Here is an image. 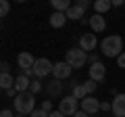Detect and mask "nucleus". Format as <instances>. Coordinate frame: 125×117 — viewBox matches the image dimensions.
Segmentation results:
<instances>
[{
  "label": "nucleus",
  "instance_id": "obj_34",
  "mask_svg": "<svg viewBox=\"0 0 125 117\" xmlns=\"http://www.w3.org/2000/svg\"><path fill=\"white\" fill-rule=\"evenodd\" d=\"M17 117H25V115H17Z\"/></svg>",
  "mask_w": 125,
  "mask_h": 117
},
{
  "label": "nucleus",
  "instance_id": "obj_12",
  "mask_svg": "<svg viewBox=\"0 0 125 117\" xmlns=\"http://www.w3.org/2000/svg\"><path fill=\"white\" fill-rule=\"evenodd\" d=\"M90 27L94 29V34H100V32H104V29H106V21H104L102 15L94 13L92 17H90Z\"/></svg>",
  "mask_w": 125,
  "mask_h": 117
},
{
  "label": "nucleus",
  "instance_id": "obj_32",
  "mask_svg": "<svg viewBox=\"0 0 125 117\" xmlns=\"http://www.w3.org/2000/svg\"><path fill=\"white\" fill-rule=\"evenodd\" d=\"M50 117H65V115H62V113L56 109V111H52V113H50Z\"/></svg>",
  "mask_w": 125,
  "mask_h": 117
},
{
  "label": "nucleus",
  "instance_id": "obj_10",
  "mask_svg": "<svg viewBox=\"0 0 125 117\" xmlns=\"http://www.w3.org/2000/svg\"><path fill=\"white\" fill-rule=\"evenodd\" d=\"M36 61H38V58H33V54L27 52V50H25V52H19V57H17V63H19L21 69H33Z\"/></svg>",
  "mask_w": 125,
  "mask_h": 117
},
{
  "label": "nucleus",
  "instance_id": "obj_9",
  "mask_svg": "<svg viewBox=\"0 0 125 117\" xmlns=\"http://www.w3.org/2000/svg\"><path fill=\"white\" fill-rule=\"evenodd\" d=\"M113 115L115 117H125V94H117L113 98Z\"/></svg>",
  "mask_w": 125,
  "mask_h": 117
},
{
  "label": "nucleus",
  "instance_id": "obj_2",
  "mask_svg": "<svg viewBox=\"0 0 125 117\" xmlns=\"http://www.w3.org/2000/svg\"><path fill=\"white\" fill-rule=\"evenodd\" d=\"M15 111L17 115H31L36 111V94L31 92H21L15 98Z\"/></svg>",
  "mask_w": 125,
  "mask_h": 117
},
{
  "label": "nucleus",
  "instance_id": "obj_31",
  "mask_svg": "<svg viewBox=\"0 0 125 117\" xmlns=\"http://www.w3.org/2000/svg\"><path fill=\"white\" fill-rule=\"evenodd\" d=\"M113 6H125V0H113Z\"/></svg>",
  "mask_w": 125,
  "mask_h": 117
},
{
  "label": "nucleus",
  "instance_id": "obj_4",
  "mask_svg": "<svg viewBox=\"0 0 125 117\" xmlns=\"http://www.w3.org/2000/svg\"><path fill=\"white\" fill-rule=\"evenodd\" d=\"M77 105H79V100H77L73 94H69V96H62V100L58 103V111H61L65 117H69V115H75V113H77Z\"/></svg>",
  "mask_w": 125,
  "mask_h": 117
},
{
  "label": "nucleus",
  "instance_id": "obj_8",
  "mask_svg": "<svg viewBox=\"0 0 125 117\" xmlns=\"http://www.w3.org/2000/svg\"><path fill=\"white\" fill-rule=\"evenodd\" d=\"M96 34H83V36L79 38V48L85 50V52H90V50H96Z\"/></svg>",
  "mask_w": 125,
  "mask_h": 117
},
{
  "label": "nucleus",
  "instance_id": "obj_21",
  "mask_svg": "<svg viewBox=\"0 0 125 117\" xmlns=\"http://www.w3.org/2000/svg\"><path fill=\"white\" fill-rule=\"evenodd\" d=\"M42 90H44L42 82L40 80H31V86H29V92H31V94H38V92H42Z\"/></svg>",
  "mask_w": 125,
  "mask_h": 117
},
{
  "label": "nucleus",
  "instance_id": "obj_26",
  "mask_svg": "<svg viewBox=\"0 0 125 117\" xmlns=\"http://www.w3.org/2000/svg\"><path fill=\"white\" fill-rule=\"evenodd\" d=\"M29 117H50V115H48V113H46V111H44V109H36V111L31 113V115H29Z\"/></svg>",
  "mask_w": 125,
  "mask_h": 117
},
{
  "label": "nucleus",
  "instance_id": "obj_28",
  "mask_svg": "<svg viewBox=\"0 0 125 117\" xmlns=\"http://www.w3.org/2000/svg\"><path fill=\"white\" fill-rule=\"evenodd\" d=\"M113 109V103H100V111H111Z\"/></svg>",
  "mask_w": 125,
  "mask_h": 117
},
{
  "label": "nucleus",
  "instance_id": "obj_7",
  "mask_svg": "<svg viewBox=\"0 0 125 117\" xmlns=\"http://www.w3.org/2000/svg\"><path fill=\"white\" fill-rule=\"evenodd\" d=\"M81 111H85L88 115H94V113L100 111V100H96L94 96H85L81 100Z\"/></svg>",
  "mask_w": 125,
  "mask_h": 117
},
{
  "label": "nucleus",
  "instance_id": "obj_15",
  "mask_svg": "<svg viewBox=\"0 0 125 117\" xmlns=\"http://www.w3.org/2000/svg\"><path fill=\"white\" fill-rule=\"evenodd\" d=\"M29 86H31V80L25 75H17L15 77V88H17V92L21 94V92H29Z\"/></svg>",
  "mask_w": 125,
  "mask_h": 117
},
{
  "label": "nucleus",
  "instance_id": "obj_5",
  "mask_svg": "<svg viewBox=\"0 0 125 117\" xmlns=\"http://www.w3.org/2000/svg\"><path fill=\"white\" fill-rule=\"evenodd\" d=\"M52 71H54V63H50L48 58H38L36 65H33V75L38 80H42L46 75H52Z\"/></svg>",
  "mask_w": 125,
  "mask_h": 117
},
{
  "label": "nucleus",
  "instance_id": "obj_3",
  "mask_svg": "<svg viewBox=\"0 0 125 117\" xmlns=\"http://www.w3.org/2000/svg\"><path fill=\"white\" fill-rule=\"evenodd\" d=\"M65 61H67L73 69H79V67H83V65L88 63V52L81 50V48H71V50H67Z\"/></svg>",
  "mask_w": 125,
  "mask_h": 117
},
{
  "label": "nucleus",
  "instance_id": "obj_16",
  "mask_svg": "<svg viewBox=\"0 0 125 117\" xmlns=\"http://www.w3.org/2000/svg\"><path fill=\"white\" fill-rule=\"evenodd\" d=\"M0 88H2V90H10V88H15V77L10 75V73H2V75H0Z\"/></svg>",
  "mask_w": 125,
  "mask_h": 117
},
{
  "label": "nucleus",
  "instance_id": "obj_11",
  "mask_svg": "<svg viewBox=\"0 0 125 117\" xmlns=\"http://www.w3.org/2000/svg\"><path fill=\"white\" fill-rule=\"evenodd\" d=\"M104 75H106V67H104L102 63H94V65H90V80H94V82H102Z\"/></svg>",
  "mask_w": 125,
  "mask_h": 117
},
{
  "label": "nucleus",
  "instance_id": "obj_27",
  "mask_svg": "<svg viewBox=\"0 0 125 117\" xmlns=\"http://www.w3.org/2000/svg\"><path fill=\"white\" fill-rule=\"evenodd\" d=\"M0 71H2V73H10V65L6 63V61H2V65H0Z\"/></svg>",
  "mask_w": 125,
  "mask_h": 117
},
{
  "label": "nucleus",
  "instance_id": "obj_30",
  "mask_svg": "<svg viewBox=\"0 0 125 117\" xmlns=\"http://www.w3.org/2000/svg\"><path fill=\"white\" fill-rule=\"evenodd\" d=\"M0 117H15V115H13V111H9V109H2Z\"/></svg>",
  "mask_w": 125,
  "mask_h": 117
},
{
  "label": "nucleus",
  "instance_id": "obj_24",
  "mask_svg": "<svg viewBox=\"0 0 125 117\" xmlns=\"http://www.w3.org/2000/svg\"><path fill=\"white\" fill-rule=\"evenodd\" d=\"M77 6H79V9L83 11V13H85V11H88L90 6H94V4L90 2V0H77Z\"/></svg>",
  "mask_w": 125,
  "mask_h": 117
},
{
  "label": "nucleus",
  "instance_id": "obj_25",
  "mask_svg": "<svg viewBox=\"0 0 125 117\" xmlns=\"http://www.w3.org/2000/svg\"><path fill=\"white\" fill-rule=\"evenodd\" d=\"M40 109H44V111L50 115V113H52V103H50V100H42V107Z\"/></svg>",
  "mask_w": 125,
  "mask_h": 117
},
{
  "label": "nucleus",
  "instance_id": "obj_20",
  "mask_svg": "<svg viewBox=\"0 0 125 117\" xmlns=\"http://www.w3.org/2000/svg\"><path fill=\"white\" fill-rule=\"evenodd\" d=\"M73 96H75L77 100H83L85 96H88V92H85V88H83V84H79V82H77V84L73 86Z\"/></svg>",
  "mask_w": 125,
  "mask_h": 117
},
{
  "label": "nucleus",
  "instance_id": "obj_29",
  "mask_svg": "<svg viewBox=\"0 0 125 117\" xmlns=\"http://www.w3.org/2000/svg\"><path fill=\"white\" fill-rule=\"evenodd\" d=\"M117 65H119V67H121V69H125V52H123V54H121V57H119V58H117Z\"/></svg>",
  "mask_w": 125,
  "mask_h": 117
},
{
  "label": "nucleus",
  "instance_id": "obj_23",
  "mask_svg": "<svg viewBox=\"0 0 125 117\" xmlns=\"http://www.w3.org/2000/svg\"><path fill=\"white\" fill-rule=\"evenodd\" d=\"M10 11V4H9V0H2L0 2V17H6Z\"/></svg>",
  "mask_w": 125,
  "mask_h": 117
},
{
  "label": "nucleus",
  "instance_id": "obj_14",
  "mask_svg": "<svg viewBox=\"0 0 125 117\" xmlns=\"http://www.w3.org/2000/svg\"><path fill=\"white\" fill-rule=\"evenodd\" d=\"M65 23H67V15H65V13H56V11H54V13L50 15V25H52L54 29L65 27Z\"/></svg>",
  "mask_w": 125,
  "mask_h": 117
},
{
  "label": "nucleus",
  "instance_id": "obj_13",
  "mask_svg": "<svg viewBox=\"0 0 125 117\" xmlns=\"http://www.w3.org/2000/svg\"><path fill=\"white\" fill-rule=\"evenodd\" d=\"M46 92H48V96H52V98L61 96V94H62V84H61V80H50L48 84H46Z\"/></svg>",
  "mask_w": 125,
  "mask_h": 117
},
{
  "label": "nucleus",
  "instance_id": "obj_19",
  "mask_svg": "<svg viewBox=\"0 0 125 117\" xmlns=\"http://www.w3.org/2000/svg\"><path fill=\"white\" fill-rule=\"evenodd\" d=\"M65 15H67V19H79V21L83 19V11H81L77 4H73V6H71V9H69Z\"/></svg>",
  "mask_w": 125,
  "mask_h": 117
},
{
  "label": "nucleus",
  "instance_id": "obj_33",
  "mask_svg": "<svg viewBox=\"0 0 125 117\" xmlns=\"http://www.w3.org/2000/svg\"><path fill=\"white\" fill-rule=\"evenodd\" d=\"M73 117H90V115H88V113H85V111H77V113H75V115H73Z\"/></svg>",
  "mask_w": 125,
  "mask_h": 117
},
{
  "label": "nucleus",
  "instance_id": "obj_18",
  "mask_svg": "<svg viewBox=\"0 0 125 117\" xmlns=\"http://www.w3.org/2000/svg\"><path fill=\"white\" fill-rule=\"evenodd\" d=\"M52 6H54V11H56V13H67L73 4L69 2V0H52Z\"/></svg>",
  "mask_w": 125,
  "mask_h": 117
},
{
  "label": "nucleus",
  "instance_id": "obj_1",
  "mask_svg": "<svg viewBox=\"0 0 125 117\" xmlns=\"http://www.w3.org/2000/svg\"><path fill=\"white\" fill-rule=\"evenodd\" d=\"M100 50H102V54L108 57V58H119L121 54L125 52L123 50V38L117 36V34L106 36L102 42H100Z\"/></svg>",
  "mask_w": 125,
  "mask_h": 117
},
{
  "label": "nucleus",
  "instance_id": "obj_17",
  "mask_svg": "<svg viewBox=\"0 0 125 117\" xmlns=\"http://www.w3.org/2000/svg\"><path fill=\"white\" fill-rule=\"evenodd\" d=\"M111 6H113V2H111V0H96V2H94V13L104 15L108 9H111Z\"/></svg>",
  "mask_w": 125,
  "mask_h": 117
},
{
  "label": "nucleus",
  "instance_id": "obj_22",
  "mask_svg": "<svg viewBox=\"0 0 125 117\" xmlns=\"http://www.w3.org/2000/svg\"><path fill=\"white\" fill-rule=\"evenodd\" d=\"M83 88H85V92H88V96H92V92L98 88V82H94V80H88V82H83Z\"/></svg>",
  "mask_w": 125,
  "mask_h": 117
},
{
  "label": "nucleus",
  "instance_id": "obj_6",
  "mask_svg": "<svg viewBox=\"0 0 125 117\" xmlns=\"http://www.w3.org/2000/svg\"><path fill=\"white\" fill-rule=\"evenodd\" d=\"M71 71H73V67L67 63V61H61V63H54V71H52V77L54 80H67L69 75H71Z\"/></svg>",
  "mask_w": 125,
  "mask_h": 117
}]
</instances>
